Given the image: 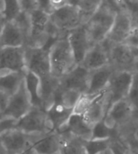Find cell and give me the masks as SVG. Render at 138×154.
Masks as SVG:
<instances>
[{"label":"cell","mask_w":138,"mask_h":154,"mask_svg":"<svg viewBox=\"0 0 138 154\" xmlns=\"http://www.w3.org/2000/svg\"><path fill=\"white\" fill-rule=\"evenodd\" d=\"M49 61L51 75L59 79L77 66L67 36L53 42L49 49Z\"/></svg>","instance_id":"1"},{"label":"cell","mask_w":138,"mask_h":154,"mask_svg":"<svg viewBox=\"0 0 138 154\" xmlns=\"http://www.w3.org/2000/svg\"><path fill=\"white\" fill-rule=\"evenodd\" d=\"M116 12L108 7L103 0L99 9L86 23L89 39L92 46L104 41L116 17Z\"/></svg>","instance_id":"2"},{"label":"cell","mask_w":138,"mask_h":154,"mask_svg":"<svg viewBox=\"0 0 138 154\" xmlns=\"http://www.w3.org/2000/svg\"><path fill=\"white\" fill-rule=\"evenodd\" d=\"M57 40L56 38L49 37L45 45L40 47L25 46L27 70L36 74L39 79L51 74L49 49Z\"/></svg>","instance_id":"3"},{"label":"cell","mask_w":138,"mask_h":154,"mask_svg":"<svg viewBox=\"0 0 138 154\" xmlns=\"http://www.w3.org/2000/svg\"><path fill=\"white\" fill-rule=\"evenodd\" d=\"M15 128L29 135H43L53 131L46 111L34 106L16 120Z\"/></svg>","instance_id":"4"},{"label":"cell","mask_w":138,"mask_h":154,"mask_svg":"<svg viewBox=\"0 0 138 154\" xmlns=\"http://www.w3.org/2000/svg\"><path fill=\"white\" fill-rule=\"evenodd\" d=\"M49 20L58 30L65 35L84 23L79 8L69 4L55 9L49 15Z\"/></svg>","instance_id":"5"},{"label":"cell","mask_w":138,"mask_h":154,"mask_svg":"<svg viewBox=\"0 0 138 154\" xmlns=\"http://www.w3.org/2000/svg\"><path fill=\"white\" fill-rule=\"evenodd\" d=\"M28 15L30 28L26 46L40 47L45 45L49 38L48 35V28L50 23L49 15L37 8L29 11Z\"/></svg>","instance_id":"6"},{"label":"cell","mask_w":138,"mask_h":154,"mask_svg":"<svg viewBox=\"0 0 138 154\" xmlns=\"http://www.w3.org/2000/svg\"><path fill=\"white\" fill-rule=\"evenodd\" d=\"M138 48L124 44L114 45L109 52V64L116 71L134 72L137 69Z\"/></svg>","instance_id":"7"},{"label":"cell","mask_w":138,"mask_h":154,"mask_svg":"<svg viewBox=\"0 0 138 154\" xmlns=\"http://www.w3.org/2000/svg\"><path fill=\"white\" fill-rule=\"evenodd\" d=\"M26 70L25 46L0 48V73Z\"/></svg>","instance_id":"8"},{"label":"cell","mask_w":138,"mask_h":154,"mask_svg":"<svg viewBox=\"0 0 138 154\" xmlns=\"http://www.w3.org/2000/svg\"><path fill=\"white\" fill-rule=\"evenodd\" d=\"M136 115V112L133 106L125 98L112 104L103 119L108 126L116 130L132 120Z\"/></svg>","instance_id":"9"},{"label":"cell","mask_w":138,"mask_h":154,"mask_svg":"<svg viewBox=\"0 0 138 154\" xmlns=\"http://www.w3.org/2000/svg\"><path fill=\"white\" fill-rule=\"evenodd\" d=\"M32 106L30 98L26 89L25 81L24 79L18 91L9 97L8 105L3 114L4 117H11L18 120L24 116Z\"/></svg>","instance_id":"10"},{"label":"cell","mask_w":138,"mask_h":154,"mask_svg":"<svg viewBox=\"0 0 138 154\" xmlns=\"http://www.w3.org/2000/svg\"><path fill=\"white\" fill-rule=\"evenodd\" d=\"M40 135H29L18 129H11L0 136V141L9 154H20L31 147Z\"/></svg>","instance_id":"11"},{"label":"cell","mask_w":138,"mask_h":154,"mask_svg":"<svg viewBox=\"0 0 138 154\" xmlns=\"http://www.w3.org/2000/svg\"><path fill=\"white\" fill-rule=\"evenodd\" d=\"M133 72L116 71L111 79L108 89L109 92V107L119 100L127 98L133 82Z\"/></svg>","instance_id":"12"},{"label":"cell","mask_w":138,"mask_h":154,"mask_svg":"<svg viewBox=\"0 0 138 154\" xmlns=\"http://www.w3.org/2000/svg\"><path fill=\"white\" fill-rule=\"evenodd\" d=\"M114 45L105 39L89 49L83 62L79 65L88 71H93L109 64V52Z\"/></svg>","instance_id":"13"},{"label":"cell","mask_w":138,"mask_h":154,"mask_svg":"<svg viewBox=\"0 0 138 154\" xmlns=\"http://www.w3.org/2000/svg\"><path fill=\"white\" fill-rule=\"evenodd\" d=\"M68 41L73 52L74 60L77 65L83 62L92 45L90 43L86 23H83L75 29L69 32Z\"/></svg>","instance_id":"14"},{"label":"cell","mask_w":138,"mask_h":154,"mask_svg":"<svg viewBox=\"0 0 138 154\" xmlns=\"http://www.w3.org/2000/svg\"><path fill=\"white\" fill-rule=\"evenodd\" d=\"M28 33L14 21L6 22L0 34V48L7 47H22L28 44Z\"/></svg>","instance_id":"15"},{"label":"cell","mask_w":138,"mask_h":154,"mask_svg":"<svg viewBox=\"0 0 138 154\" xmlns=\"http://www.w3.org/2000/svg\"><path fill=\"white\" fill-rule=\"evenodd\" d=\"M90 71L81 65H77L60 79L61 90H73L86 94L88 90Z\"/></svg>","instance_id":"16"},{"label":"cell","mask_w":138,"mask_h":154,"mask_svg":"<svg viewBox=\"0 0 138 154\" xmlns=\"http://www.w3.org/2000/svg\"><path fill=\"white\" fill-rule=\"evenodd\" d=\"M133 28L132 21L128 13L124 11H118L116 13L112 27L106 39L112 45L123 44Z\"/></svg>","instance_id":"17"},{"label":"cell","mask_w":138,"mask_h":154,"mask_svg":"<svg viewBox=\"0 0 138 154\" xmlns=\"http://www.w3.org/2000/svg\"><path fill=\"white\" fill-rule=\"evenodd\" d=\"M109 109V92L105 89L96 96L83 116L88 124L93 126L105 118Z\"/></svg>","instance_id":"18"},{"label":"cell","mask_w":138,"mask_h":154,"mask_svg":"<svg viewBox=\"0 0 138 154\" xmlns=\"http://www.w3.org/2000/svg\"><path fill=\"white\" fill-rule=\"evenodd\" d=\"M113 137L118 139L133 154H138V114L132 120L116 129Z\"/></svg>","instance_id":"19"},{"label":"cell","mask_w":138,"mask_h":154,"mask_svg":"<svg viewBox=\"0 0 138 154\" xmlns=\"http://www.w3.org/2000/svg\"><path fill=\"white\" fill-rule=\"evenodd\" d=\"M115 72V69L110 64L93 71H90L88 90L86 94L95 95L108 88L109 82Z\"/></svg>","instance_id":"20"},{"label":"cell","mask_w":138,"mask_h":154,"mask_svg":"<svg viewBox=\"0 0 138 154\" xmlns=\"http://www.w3.org/2000/svg\"><path fill=\"white\" fill-rule=\"evenodd\" d=\"M61 140L57 131L38 136L32 144L36 154H60Z\"/></svg>","instance_id":"21"},{"label":"cell","mask_w":138,"mask_h":154,"mask_svg":"<svg viewBox=\"0 0 138 154\" xmlns=\"http://www.w3.org/2000/svg\"><path fill=\"white\" fill-rule=\"evenodd\" d=\"M73 114V109L68 108L60 101L54 100L53 104L46 110V115L53 131L60 130L65 125Z\"/></svg>","instance_id":"22"},{"label":"cell","mask_w":138,"mask_h":154,"mask_svg":"<svg viewBox=\"0 0 138 154\" xmlns=\"http://www.w3.org/2000/svg\"><path fill=\"white\" fill-rule=\"evenodd\" d=\"M92 127L86 121L82 115L72 114L70 119L58 132L69 131L84 140H90L92 135Z\"/></svg>","instance_id":"23"},{"label":"cell","mask_w":138,"mask_h":154,"mask_svg":"<svg viewBox=\"0 0 138 154\" xmlns=\"http://www.w3.org/2000/svg\"><path fill=\"white\" fill-rule=\"evenodd\" d=\"M39 79L40 99L42 101L43 108L46 111L54 102L56 94L60 87V79L51 74Z\"/></svg>","instance_id":"24"},{"label":"cell","mask_w":138,"mask_h":154,"mask_svg":"<svg viewBox=\"0 0 138 154\" xmlns=\"http://www.w3.org/2000/svg\"><path fill=\"white\" fill-rule=\"evenodd\" d=\"M61 136V145L60 154H86L84 140L76 137L69 131L58 132Z\"/></svg>","instance_id":"25"},{"label":"cell","mask_w":138,"mask_h":154,"mask_svg":"<svg viewBox=\"0 0 138 154\" xmlns=\"http://www.w3.org/2000/svg\"><path fill=\"white\" fill-rule=\"evenodd\" d=\"M25 72H7L0 73V91L4 92L9 97L14 94L24 81Z\"/></svg>","instance_id":"26"},{"label":"cell","mask_w":138,"mask_h":154,"mask_svg":"<svg viewBox=\"0 0 138 154\" xmlns=\"http://www.w3.org/2000/svg\"><path fill=\"white\" fill-rule=\"evenodd\" d=\"M26 89L30 98L32 106L43 109V103L40 95V79L37 76L30 71L26 70L25 77Z\"/></svg>","instance_id":"27"},{"label":"cell","mask_w":138,"mask_h":154,"mask_svg":"<svg viewBox=\"0 0 138 154\" xmlns=\"http://www.w3.org/2000/svg\"><path fill=\"white\" fill-rule=\"evenodd\" d=\"M22 11L20 0H0V16L6 22L14 21Z\"/></svg>","instance_id":"28"},{"label":"cell","mask_w":138,"mask_h":154,"mask_svg":"<svg viewBox=\"0 0 138 154\" xmlns=\"http://www.w3.org/2000/svg\"><path fill=\"white\" fill-rule=\"evenodd\" d=\"M103 3V0H79L78 7L80 10L83 23L89 20L93 14L98 10Z\"/></svg>","instance_id":"29"},{"label":"cell","mask_w":138,"mask_h":154,"mask_svg":"<svg viewBox=\"0 0 138 154\" xmlns=\"http://www.w3.org/2000/svg\"><path fill=\"white\" fill-rule=\"evenodd\" d=\"M81 95L82 94L78 91L73 90H61L59 87L58 93L56 94L55 99L60 101L68 108L74 109V106H75Z\"/></svg>","instance_id":"30"},{"label":"cell","mask_w":138,"mask_h":154,"mask_svg":"<svg viewBox=\"0 0 138 154\" xmlns=\"http://www.w3.org/2000/svg\"><path fill=\"white\" fill-rule=\"evenodd\" d=\"M115 134L116 130L110 128L103 119L93 125L90 140L111 139L115 136Z\"/></svg>","instance_id":"31"},{"label":"cell","mask_w":138,"mask_h":154,"mask_svg":"<svg viewBox=\"0 0 138 154\" xmlns=\"http://www.w3.org/2000/svg\"><path fill=\"white\" fill-rule=\"evenodd\" d=\"M111 139L90 140L85 141L84 149L86 154H100L107 151L110 147Z\"/></svg>","instance_id":"32"},{"label":"cell","mask_w":138,"mask_h":154,"mask_svg":"<svg viewBox=\"0 0 138 154\" xmlns=\"http://www.w3.org/2000/svg\"><path fill=\"white\" fill-rule=\"evenodd\" d=\"M121 11L128 13L133 28H138V0H122Z\"/></svg>","instance_id":"33"},{"label":"cell","mask_w":138,"mask_h":154,"mask_svg":"<svg viewBox=\"0 0 138 154\" xmlns=\"http://www.w3.org/2000/svg\"><path fill=\"white\" fill-rule=\"evenodd\" d=\"M97 94L92 95V94H82L80 98L75 104V106H74L73 114H77V115H82L85 113L86 111L90 106L91 102L93 101V99L96 98Z\"/></svg>","instance_id":"34"},{"label":"cell","mask_w":138,"mask_h":154,"mask_svg":"<svg viewBox=\"0 0 138 154\" xmlns=\"http://www.w3.org/2000/svg\"><path fill=\"white\" fill-rule=\"evenodd\" d=\"M127 99L132 103L136 114H138V69L133 72V82Z\"/></svg>","instance_id":"35"},{"label":"cell","mask_w":138,"mask_h":154,"mask_svg":"<svg viewBox=\"0 0 138 154\" xmlns=\"http://www.w3.org/2000/svg\"><path fill=\"white\" fill-rule=\"evenodd\" d=\"M109 149L112 154H133L118 139L115 137L111 138Z\"/></svg>","instance_id":"36"},{"label":"cell","mask_w":138,"mask_h":154,"mask_svg":"<svg viewBox=\"0 0 138 154\" xmlns=\"http://www.w3.org/2000/svg\"><path fill=\"white\" fill-rule=\"evenodd\" d=\"M16 120L11 117H4L0 120V136L6 131L15 128Z\"/></svg>","instance_id":"37"},{"label":"cell","mask_w":138,"mask_h":154,"mask_svg":"<svg viewBox=\"0 0 138 154\" xmlns=\"http://www.w3.org/2000/svg\"><path fill=\"white\" fill-rule=\"evenodd\" d=\"M36 8L49 15H51L54 11L51 3V0H36Z\"/></svg>","instance_id":"38"},{"label":"cell","mask_w":138,"mask_h":154,"mask_svg":"<svg viewBox=\"0 0 138 154\" xmlns=\"http://www.w3.org/2000/svg\"><path fill=\"white\" fill-rule=\"evenodd\" d=\"M123 44L130 47L138 48V28H133L129 35Z\"/></svg>","instance_id":"39"},{"label":"cell","mask_w":138,"mask_h":154,"mask_svg":"<svg viewBox=\"0 0 138 154\" xmlns=\"http://www.w3.org/2000/svg\"><path fill=\"white\" fill-rule=\"evenodd\" d=\"M23 11L29 12L36 8V0H20Z\"/></svg>","instance_id":"40"},{"label":"cell","mask_w":138,"mask_h":154,"mask_svg":"<svg viewBox=\"0 0 138 154\" xmlns=\"http://www.w3.org/2000/svg\"><path fill=\"white\" fill-rule=\"evenodd\" d=\"M9 96H8L4 92L0 91V111L3 112L5 110L6 106L8 105Z\"/></svg>","instance_id":"41"},{"label":"cell","mask_w":138,"mask_h":154,"mask_svg":"<svg viewBox=\"0 0 138 154\" xmlns=\"http://www.w3.org/2000/svg\"><path fill=\"white\" fill-rule=\"evenodd\" d=\"M51 3H52V6H53L54 10L61 8V7L66 4L65 0H51Z\"/></svg>","instance_id":"42"},{"label":"cell","mask_w":138,"mask_h":154,"mask_svg":"<svg viewBox=\"0 0 138 154\" xmlns=\"http://www.w3.org/2000/svg\"><path fill=\"white\" fill-rule=\"evenodd\" d=\"M65 3H66V4H69V5L78 6L79 0H65Z\"/></svg>","instance_id":"43"},{"label":"cell","mask_w":138,"mask_h":154,"mask_svg":"<svg viewBox=\"0 0 138 154\" xmlns=\"http://www.w3.org/2000/svg\"><path fill=\"white\" fill-rule=\"evenodd\" d=\"M6 23V20L3 19L2 16H0V34L2 32V31H3V28H4V25H5Z\"/></svg>","instance_id":"44"},{"label":"cell","mask_w":138,"mask_h":154,"mask_svg":"<svg viewBox=\"0 0 138 154\" xmlns=\"http://www.w3.org/2000/svg\"><path fill=\"white\" fill-rule=\"evenodd\" d=\"M0 154H9L3 145V144L1 143V141H0Z\"/></svg>","instance_id":"45"},{"label":"cell","mask_w":138,"mask_h":154,"mask_svg":"<svg viewBox=\"0 0 138 154\" xmlns=\"http://www.w3.org/2000/svg\"><path fill=\"white\" fill-rule=\"evenodd\" d=\"M32 146V145H31ZM20 154H35V152L33 151V149H32V147H29L28 149H26L25 151L23 152L22 153Z\"/></svg>","instance_id":"46"},{"label":"cell","mask_w":138,"mask_h":154,"mask_svg":"<svg viewBox=\"0 0 138 154\" xmlns=\"http://www.w3.org/2000/svg\"><path fill=\"white\" fill-rule=\"evenodd\" d=\"M100 154H112V153H111V152L110 149H108L107 151L103 152H102V153H100Z\"/></svg>","instance_id":"47"},{"label":"cell","mask_w":138,"mask_h":154,"mask_svg":"<svg viewBox=\"0 0 138 154\" xmlns=\"http://www.w3.org/2000/svg\"><path fill=\"white\" fill-rule=\"evenodd\" d=\"M3 118H4V116H3V112H2V111H0V120H1V119H3Z\"/></svg>","instance_id":"48"},{"label":"cell","mask_w":138,"mask_h":154,"mask_svg":"<svg viewBox=\"0 0 138 154\" xmlns=\"http://www.w3.org/2000/svg\"><path fill=\"white\" fill-rule=\"evenodd\" d=\"M138 69V60H137V69Z\"/></svg>","instance_id":"49"},{"label":"cell","mask_w":138,"mask_h":154,"mask_svg":"<svg viewBox=\"0 0 138 154\" xmlns=\"http://www.w3.org/2000/svg\"><path fill=\"white\" fill-rule=\"evenodd\" d=\"M35 154H36V153H35Z\"/></svg>","instance_id":"50"}]
</instances>
